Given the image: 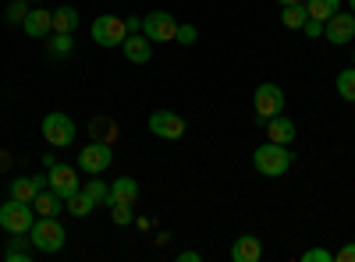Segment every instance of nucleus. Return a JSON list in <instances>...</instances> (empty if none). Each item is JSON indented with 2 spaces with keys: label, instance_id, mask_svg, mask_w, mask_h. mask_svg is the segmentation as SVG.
I'll return each mask as SVG.
<instances>
[{
  "label": "nucleus",
  "instance_id": "1",
  "mask_svg": "<svg viewBox=\"0 0 355 262\" xmlns=\"http://www.w3.org/2000/svg\"><path fill=\"white\" fill-rule=\"evenodd\" d=\"M291 160H295V153L288 149V145H277V142H263L252 153V167L263 174V178H284V174L291 170Z\"/></svg>",
  "mask_w": 355,
  "mask_h": 262
},
{
  "label": "nucleus",
  "instance_id": "2",
  "mask_svg": "<svg viewBox=\"0 0 355 262\" xmlns=\"http://www.w3.org/2000/svg\"><path fill=\"white\" fill-rule=\"evenodd\" d=\"M64 241H68V230L61 227V220H57V216H40L33 223V230H28V245H33L36 252H46V255L61 252Z\"/></svg>",
  "mask_w": 355,
  "mask_h": 262
},
{
  "label": "nucleus",
  "instance_id": "3",
  "mask_svg": "<svg viewBox=\"0 0 355 262\" xmlns=\"http://www.w3.org/2000/svg\"><path fill=\"white\" fill-rule=\"evenodd\" d=\"M36 223V209L33 202H21V198H8L4 206H0V227L8 230V234H28Z\"/></svg>",
  "mask_w": 355,
  "mask_h": 262
},
{
  "label": "nucleus",
  "instance_id": "4",
  "mask_svg": "<svg viewBox=\"0 0 355 262\" xmlns=\"http://www.w3.org/2000/svg\"><path fill=\"white\" fill-rule=\"evenodd\" d=\"M40 131H43V138L53 145V149H68V145L75 142V135H78V128H75V121L68 118V113H46L43 118V124H40Z\"/></svg>",
  "mask_w": 355,
  "mask_h": 262
},
{
  "label": "nucleus",
  "instance_id": "5",
  "mask_svg": "<svg viewBox=\"0 0 355 262\" xmlns=\"http://www.w3.org/2000/svg\"><path fill=\"white\" fill-rule=\"evenodd\" d=\"M252 103H256V124L263 128V121H270V118H277V113H284V89L281 85H274V82H263L259 89H256V96H252Z\"/></svg>",
  "mask_w": 355,
  "mask_h": 262
},
{
  "label": "nucleus",
  "instance_id": "6",
  "mask_svg": "<svg viewBox=\"0 0 355 262\" xmlns=\"http://www.w3.org/2000/svg\"><path fill=\"white\" fill-rule=\"evenodd\" d=\"M93 39H96V46H103V50L121 46V43L128 39L125 18H117V15H100V18L93 21Z\"/></svg>",
  "mask_w": 355,
  "mask_h": 262
},
{
  "label": "nucleus",
  "instance_id": "7",
  "mask_svg": "<svg viewBox=\"0 0 355 262\" xmlns=\"http://www.w3.org/2000/svg\"><path fill=\"white\" fill-rule=\"evenodd\" d=\"M142 36L150 39V43H174V36H178L174 15H167V11H150V15L142 18Z\"/></svg>",
  "mask_w": 355,
  "mask_h": 262
},
{
  "label": "nucleus",
  "instance_id": "8",
  "mask_svg": "<svg viewBox=\"0 0 355 262\" xmlns=\"http://www.w3.org/2000/svg\"><path fill=\"white\" fill-rule=\"evenodd\" d=\"M110 163H114V149H110V142H89L85 149L78 153V170H85L89 178H93V174L110 170Z\"/></svg>",
  "mask_w": 355,
  "mask_h": 262
},
{
  "label": "nucleus",
  "instance_id": "9",
  "mask_svg": "<svg viewBox=\"0 0 355 262\" xmlns=\"http://www.w3.org/2000/svg\"><path fill=\"white\" fill-rule=\"evenodd\" d=\"M46 188L57 191L61 198L75 195V191L82 188V181H78V167H68V163H53V167H46Z\"/></svg>",
  "mask_w": 355,
  "mask_h": 262
},
{
  "label": "nucleus",
  "instance_id": "10",
  "mask_svg": "<svg viewBox=\"0 0 355 262\" xmlns=\"http://www.w3.org/2000/svg\"><path fill=\"white\" fill-rule=\"evenodd\" d=\"M150 131L157 138H167V142H178L185 135V118H178L174 110H153L150 113Z\"/></svg>",
  "mask_w": 355,
  "mask_h": 262
},
{
  "label": "nucleus",
  "instance_id": "11",
  "mask_svg": "<svg viewBox=\"0 0 355 262\" xmlns=\"http://www.w3.org/2000/svg\"><path fill=\"white\" fill-rule=\"evenodd\" d=\"M323 39L334 43V46H345L348 39H355V15L352 11H338L334 18H327V25H323Z\"/></svg>",
  "mask_w": 355,
  "mask_h": 262
},
{
  "label": "nucleus",
  "instance_id": "12",
  "mask_svg": "<svg viewBox=\"0 0 355 262\" xmlns=\"http://www.w3.org/2000/svg\"><path fill=\"white\" fill-rule=\"evenodd\" d=\"M21 28H25V36H28V39H46V36L53 32V11H40V8H33V11L25 15Z\"/></svg>",
  "mask_w": 355,
  "mask_h": 262
},
{
  "label": "nucleus",
  "instance_id": "13",
  "mask_svg": "<svg viewBox=\"0 0 355 262\" xmlns=\"http://www.w3.org/2000/svg\"><path fill=\"white\" fill-rule=\"evenodd\" d=\"M263 131H266V142H277V145H291L295 135H299V128L291 124V118H284V113H277V118L263 121Z\"/></svg>",
  "mask_w": 355,
  "mask_h": 262
},
{
  "label": "nucleus",
  "instance_id": "14",
  "mask_svg": "<svg viewBox=\"0 0 355 262\" xmlns=\"http://www.w3.org/2000/svg\"><path fill=\"white\" fill-rule=\"evenodd\" d=\"M121 53L128 57L132 64H150V61H153V43L146 39L142 32H132V36L121 43Z\"/></svg>",
  "mask_w": 355,
  "mask_h": 262
},
{
  "label": "nucleus",
  "instance_id": "15",
  "mask_svg": "<svg viewBox=\"0 0 355 262\" xmlns=\"http://www.w3.org/2000/svg\"><path fill=\"white\" fill-rule=\"evenodd\" d=\"M135 206L139 202V181L135 178H117V181H110V202L107 206Z\"/></svg>",
  "mask_w": 355,
  "mask_h": 262
},
{
  "label": "nucleus",
  "instance_id": "16",
  "mask_svg": "<svg viewBox=\"0 0 355 262\" xmlns=\"http://www.w3.org/2000/svg\"><path fill=\"white\" fill-rule=\"evenodd\" d=\"M231 259H234V262H259V259H263V241L252 238V234L234 238V245H231Z\"/></svg>",
  "mask_w": 355,
  "mask_h": 262
},
{
  "label": "nucleus",
  "instance_id": "17",
  "mask_svg": "<svg viewBox=\"0 0 355 262\" xmlns=\"http://www.w3.org/2000/svg\"><path fill=\"white\" fill-rule=\"evenodd\" d=\"M33 209H36V216H61L64 213V198L57 195V191H50V188H43L33 198Z\"/></svg>",
  "mask_w": 355,
  "mask_h": 262
},
{
  "label": "nucleus",
  "instance_id": "18",
  "mask_svg": "<svg viewBox=\"0 0 355 262\" xmlns=\"http://www.w3.org/2000/svg\"><path fill=\"white\" fill-rule=\"evenodd\" d=\"M43 188H46V178H15V181H11V198L33 202Z\"/></svg>",
  "mask_w": 355,
  "mask_h": 262
},
{
  "label": "nucleus",
  "instance_id": "19",
  "mask_svg": "<svg viewBox=\"0 0 355 262\" xmlns=\"http://www.w3.org/2000/svg\"><path fill=\"white\" fill-rule=\"evenodd\" d=\"M309 21V11H306V0H299V4H284V11H281V25L284 28H302Z\"/></svg>",
  "mask_w": 355,
  "mask_h": 262
},
{
  "label": "nucleus",
  "instance_id": "20",
  "mask_svg": "<svg viewBox=\"0 0 355 262\" xmlns=\"http://www.w3.org/2000/svg\"><path fill=\"white\" fill-rule=\"evenodd\" d=\"M306 11H309V18L327 25V18H334L341 11V0H306Z\"/></svg>",
  "mask_w": 355,
  "mask_h": 262
},
{
  "label": "nucleus",
  "instance_id": "21",
  "mask_svg": "<svg viewBox=\"0 0 355 262\" xmlns=\"http://www.w3.org/2000/svg\"><path fill=\"white\" fill-rule=\"evenodd\" d=\"M89 138L93 142H114L117 138V124L110 118H93L89 121Z\"/></svg>",
  "mask_w": 355,
  "mask_h": 262
},
{
  "label": "nucleus",
  "instance_id": "22",
  "mask_svg": "<svg viewBox=\"0 0 355 262\" xmlns=\"http://www.w3.org/2000/svg\"><path fill=\"white\" fill-rule=\"evenodd\" d=\"M78 28V11L75 8H53V32H75Z\"/></svg>",
  "mask_w": 355,
  "mask_h": 262
},
{
  "label": "nucleus",
  "instance_id": "23",
  "mask_svg": "<svg viewBox=\"0 0 355 262\" xmlns=\"http://www.w3.org/2000/svg\"><path fill=\"white\" fill-rule=\"evenodd\" d=\"M64 209H68L71 216H78V220H82V216H89V213H93L96 206H93V202H89V195L78 188L75 195H68V198H64Z\"/></svg>",
  "mask_w": 355,
  "mask_h": 262
},
{
  "label": "nucleus",
  "instance_id": "24",
  "mask_svg": "<svg viewBox=\"0 0 355 262\" xmlns=\"http://www.w3.org/2000/svg\"><path fill=\"white\" fill-rule=\"evenodd\" d=\"M82 191L89 195V202H93V206H107V202H110V185L96 181V174H93V181L82 185Z\"/></svg>",
  "mask_w": 355,
  "mask_h": 262
},
{
  "label": "nucleus",
  "instance_id": "25",
  "mask_svg": "<svg viewBox=\"0 0 355 262\" xmlns=\"http://www.w3.org/2000/svg\"><path fill=\"white\" fill-rule=\"evenodd\" d=\"M334 85H338V96H341L345 103H355V68H345Z\"/></svg>",
  "mask_w": 355,
  "mask_h": 262
},
{
  "label": "nucleus",
  "instance_id": "26",
  "mask_svg": "<svg viewBox=\"0 0 355 262\" xmlns=\"http://www.w3.org/2000/svg\"><path fill=\"white\" fill-rule=\"evenodd\" d=\"M25 241H28V234H15L11 238V248L4 252V259L8 262H28V259H33V252L25 248Z\"/></svg>",
  "mask_w": 355,
  "mask_h": 262
},
{
  "label": "nucleus",
  "instance_id": "27",
  "mask_svg": "<svg viewBox=\"0 0 355 262\" xmlns=\"http://www.w3.org/2000/svg\"><path fill=\"white\" fill-rule=\"evenodd\" d=\"M71 50H75L71 32H53V39H50V53H53V57H68Z\"/></svg>",
  "mask_w": 355,
  "mask_h": 262
},
{
  "label": "nucleus",
  "instance_id": "28",
  "mask_svg": "<svg viewBox=\"0 0 355 262\" xmlns=\"http://www.w3.org/2000/svg\"><path fill=\"white\" fill-rule=\"evenodd\" d=\"M28 11H33V8H28V0H11L8 11H4V21H8V25H21Z\"/></svg>",
  "mask_w": 355,
  "mask_h": 262
},
{
  "label": "nucleus",
  "instance_id": "29",
  "mask_svg": "<svg viewBox=\"0 0 355 262\" xmlns=\"http://www.w3.org/2000/svg\"><path fill=\"white\" fill-rule=\"evenodd\" d=\"M110 220H114L117 227H125V223L135 220V213H132V206H125V202H121V206H110Z\"/></svg>",
  "mask_w": 355,
  "mask_h": 262
},
{
  "label": "nucleus",
  "instance_id": "30",
  "mask_svg": "<svg viewBox=\"0 0 355 262\" xmlns=\"http://www.w3.org/2000/svg\"><path fill=\"white\" fill-rule=\"evenodd\" d=\"M196 39H199V28H196V25H178V36H174V43L192 46Z\"/></svg>",
  "mask_w": 355,
  "mask_h": 262
},
{
  "label": "nucleus",
  "instance_id": "31",
  "mask_svg": "<svg viewBox=\"0 0 355 262\" xmlns=\"http://www.w3.org/2000/svg\"><path fill=\"white\" fill-rule=\"evenodd\" d=\"M334 255L327 252V248H309L306 255H302V262H331Z\"/></svg>",
  "mask_w": 355,
  "mask_h": 262
},
{
  "label": "nucleus",
  "instance_id": "32",
  "mask_svg": "<svg viewBox=\"0 0 355 262\" xmlns=\"http://www.w3.org/2000/svg\"><path fill=\"white\" fill-rule=\"evenodd\" d=\"M302 32H306L309 39H320V36H323V21H316V18H309V21L302 25Z\"/></svg>",
  "mask_w": 355,
  "mask_h": 262
},
{
  "label": "nucleus",
  "instance_id": "33",
  "mask_svg": "<svg viewBox=\"0 0 355 262\" xmlns=\"http://www.w3.org/2000/svg\"><path fill=\"white\" fill-rule=\"evenodd\" d=\"M334 259H338V262H355V245H345Z\"/></svg>",
  "mask_w": 355,
  "mask_h": 262
},
{
  "label": "nucleus",
  "instance_id": "34",
  "mask_svg": "<svg viewBox=\"0 0 355 262\" xmlns=\"http://www.w3.org/2000/svg\"><path fill=\"white\" fill-rule=\"evenodd\" d=\"M125 28H128V36L132 32H142V18H125Z\"/></svg>",
  "mask_w": 355,
  "mask_h": 262
},
{
  "label": "nucleus",
  "instance_id": "35",
  "mask_svg": "<svg viewBox=\"0 0 355 262\" xmlns=\"http://www.w3.org/2000/svg\"><path fill=\"white\" fill-rule=\"evenodd\" d=\"M11 163H15L11 153H8V149H0V170H11Z\"/></svg>",
  "mask_w": 355,
  "mask_h": 262
},
{
  "label": "nucleus",
  "instance_id": "36",
  "mask_svg": "<svg viewBox=\"0 0 355 262\" xmlns=\"http://www.w3.org/2000/svg\"><path fill=\"white\" fill-rule=\"evenodd\" d=\"M178 259H182V262H199L202 255H199V252H182V255H178Z\"/></svg>",
  "mask_w": 355,
  "mask_h": 262
},
{
  "label": "nucleus",
  "instance_id": "37",
  "mask_svg": "<svg viewBox=\"0 0 355 262\" xmlns=\"http://www.w3.org/2000/svg\"><path fill=\"white\" fill-rule=\"evenodd\" d=\"M277 4H281V8H284V4H299V0H277Z\"/></svg>",
  "mask_w": 355,
  "mask_h": 262
},
{
  "label": "nucleus",
  "instance_id": "38",
  "mask_svg": "<svg viewBox=\"0 0 355 262\" xmlns=\"http://www.w3.org/2000/svg\"><path fill=\"white\" fill-rule=\"evenodd\" d=\"M348 8H352V15H355V0H348Z\"/></svg>",
  "mask_w": 355,
  "mask_h": 262
},
{
  "label": "nucleus",
  "instance_id": "39",
  "mask_svg": "<svg viewBox=\"0 0 355 262\" xmlns=\"http://www.w3.org/2000/svg\"><path fill=\"white\" fill-rule=\"evenodd\" d=\"M352 68H355V53H352Z\"/></svg>",
  "mask_w": 355,
  "mask_h": 262
}]
</instances>
